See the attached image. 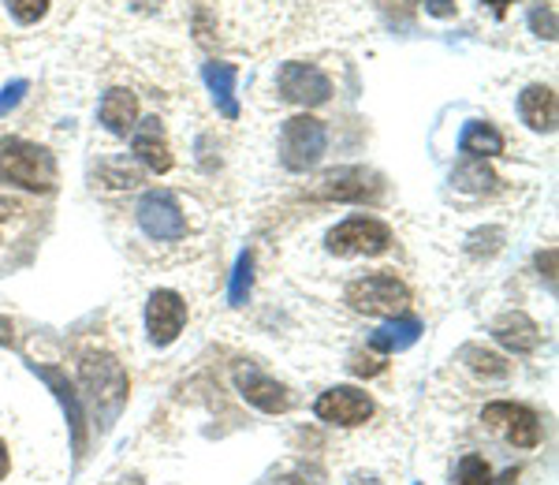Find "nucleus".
<instances>
[{"mask_svg":"<svg viewBox=\"0 0 559 485\" xmlns=\"http://www.w3.org/2000/svg\"><path fill=\"white\" fill-rule=\"evenodd\" d=\"M347 303L358 314H369V318H395V314L407 310L411 287L395 273H369L362 281L347 284Z\"/></svg>","mask_w":559,"mask_h":485,"instance_id":"7ed1b4c3","label":"nucleus"},{"mask_svg":"<svg viewBox=\"0 0 559 485\" xmlns=\"http://www.w3.org/2000/svg\"><path fill=\"white\" fill-rule=\"evenodd\" d=\"M280 94H284V102H295V105L313 109V105L329 102L332 83L321 68L302 64V60H292V64L280 68Z\"/></svg>","mask_w":559,"mask_h":485,"instance_id":"1a4fd4ad","label":"nucleus"},{"mask_svg":"<svg viewBox=\"0 0 559 485\" xmlns=\"http://www.w3.org/2000/svg\"><path fill=\"white\" fill-rule=\"evenodd\" d=\"M485 4H489L496 15H503V12H508V4H511V0H485Z\"/></svg>","mask_w":559,"mask_h":485,"instance_id":"7c9ffc66","label":"nucleus"},{"mask_svg":"<svg viewBox=\"0 0 559 485\" xmlns=\"http://www.w3.org/2000/svg\"><path fill=\"white\" fill-rule=\"evenodd\" d=\"M388 242H392V232H388V224L373 221V217H350L329 232V250L340 258L384 255Z\"/></svg>","mask_w":559,"mask_h":485,"instance_id":"39448f33","label":"nucleus"},{"mask_svg":"<svg viewBox=\"0 0 559 485\" xmlns=\"http://www.w3.org/2000/svg\"><path fill=\"white\" fill-rule=\"evenodd\" d=\"M183 321H187V303L179 299L176 292L160 287V292L150 295V303H146V329H150L153 344L168 347L179 336V332H183Z\"/></svg>","mask_w":559,"mask_h":485,"instance_id":"9d476101","label":"nucleus"},{"mask_svg":"<svg viewBox=\"0 0 559 485\" xmlns=\"http://www.w3.org/2000/svg\"><path fill=\"white\" fill-rule=\"evenodd\" d=\"M530 26H534L540 38L552 42L556 38V12L548 4H534V8H530Z\"/></svg>","mask_w":559,"mask_h":485,"instance_id":"a878e982","label":"nucleus"},{"mask_svg":"<svg viewBox=\"0 0 559 485\" xmlns=\"http://www.w3.org/2000/svg\"><path fill=\"white\" fill-rule=\"evenodd\" d=\"M324 146H329V131L313 116H292L280 131V157L292 173H306V168L318 165L324 157Z\"/></svg>","mask_w":559,"mask_h":485,"instance_id":"20e7f679","label":"nucleus"},{"mask_svg":"<svg viewBox=\"0 0 559 485\" xmlns=\"http://www.w3.org/2000/svg\"><path fill=\"white\" fill-rule=\"evenodd\" d=\"M8 12L20 23H38L49 12V0H8Z\"/></svg>","mask_w":559,"mask_h":485,"instance_id":"393cba45","label":"nucleus"},{"mask_svg":"<svg viewBox=\"0 0 559 485\" xmlns=\"http://www.w3.org/2000/svg\"><path fill=\"white\" fill-rule=\"evenodd\" d=\"M481 422L492 429H500L515 448H537L540 445V418L534 407L511 400H496L481 411Z\"/></svg>","mask_w":559,"mask_h":485,"instance_id":"423d86ee","label":"nucleus"},{"mask_svg":"<svg viewBox=\"0 0 559 485\" xmlns=\"http://www.w3.org/2000/svg\"><path fill=\"white\" fill-rule=\"evenodd\" d=\"M12 213H15V205L8 202V199H0V221H4V217H12Z\"/></svg>","mask_w":559,"mask_h":485,"instance_id":"2f4dec72","label":"nucleus"},{"mask_svg":"<svg viewBox=\"0 0 559 485\" xmlns=\"http://www.w3.org/2000/svg\"><path fill=\"white\" fill-rule=\"evenodd\" d=\"M452 184L459 187V191H471V194H485V191H496V173L489 165H485L481 157H474V161H466V165H459L455 173H452Z\"/></svg>","mask_w":559,"mask_h":485,"instance_id":"412c9836","label":"nucleus"},{"mask_svg":"<svg viewBox=\"0 0 559 485\" xmlns=\"http://www.w3.org/2000/svg\"><path fill=\"white\" fill-rule=\"evenodd\" d=\"M313 411H318L321 422H329V426H362V422L373 418V400H369V392L355 389V385H336V389L321 392L318 403H313Z\"/></svg>","mask_w":559,"mask_h":485,"instance_id":"0eeeda50","label":"nucleus"},{"mask_svg":"<svg viewBox=\"0 0 559 485\" xmlns=\"http://www.w3.org/2000/svg\"><path fill=\"white\" fill-rule=\"evenodd\" d=\"M8 466H12V456H8V448H4V441H0V482L8 478Z\"/></svg>","mask_w":559,"mask_h":485,"instance_id":"c756f323","label":"nucleus"},{"mask_svg":"<svg viewBox=\"0 0 559 485\" xmlns=\"http://www.w3.org/2000/svg\"><path fill=\"white\" fill-rule=\"evenodd\" d=\"M38 377L52 389V397L60 400V407H64L68 415V426H71V448H75V460H83L86 452V411H83V397L75 392V385L68 381L60 370H52V366H38Z\"/></svg>","mask_w":559,"mask_h":485,"instance_id":"9b49d317","label":"nucleus"},{"mask_svg":"<svg viewBox=\"0 0 559 485\" xmlns=\"http://www.w3.org/2000/svg\"><path fill=\"white\" fill-rule=\"evenodd\" d=\"M463 363L471 366V374L485 377V381H503L511 374V363L496 352H485V347H463Z\"/></svg>","mask_w":559,"mask_h":485,"instance_id":"4be33fe9","label":"nucleus"},{"mask_svg":"<svg viewBox=\"0 0 559 485\" xmlns=\"http://www.w3.org/2000/svg\"><path fill=\"white\" fill-rule=\"evenodd\" d=\"M205 83H210L213 90V102L221 105V113L228 116V120H236L239 116V105H236V79H239V71L231 68V64H205Z\"/></svg>","mask_w":559,"mask_h":485,"instance_id":"6ab92c4d","label":"nucleus"},{"mask_svg":"<svg viewBox=\"0 0 559 485\" xmlns=\"http://www.w3.org/2000/svg\"><path fill=\"white\" fill-rule=\"evenodd\" d=\"M97 116H102V123L112 134H128V131H134V120H139V97L123 86L108 90V94L102 97V109H97Z\"/></svg>","mask_w":559,"mask_h":485,"instance_id":"f3484780","label":"nucleus"},{"mask_svg":"<svg viewBox=\"0 0 559 485\" xmlns=\"http://www.w3.org/2000/svg\"><path fill=\"white\" fill-rule=\"evenodd\" d=\"M250 284H254V255H239V262H236V273H231V284H228V299H231V307H242L247 303V295H250Z\"/></svg>","mask_w":559,"mask_h":485,"instance_id":"5701e85b","label":"nucleus"},{"mask_svg":"<svg viewBox=\"0 0 559 485\" xmlns=\"http://www.w3.org/2000/svg\"><path fill=\"white\" fill-rule=\"evenodd\" d=\"M492 336H496V344L508 347L511 355H530V352H537V344H540L537 321L522 310L500 314V318L492 321Z\"/></svg>","mask_w":559,"mask_h":485,"instance_id":"4468645a","label":"nucleus"},{"mask_svg":"<svg viewBox=\"0 0 559 485\" xmlns=\"http://www.w3.org/2000/svg\"><path fill=\"white\" fill-rule=\"evenodd\" d=\"M79 381H83L86 397L94 403L97 418H102V429H108L120 418V411L128 407V374H123V366L105 352L83 355V363H79Z\"/></svg>","mask_w":559,"mask_h":485,"instance_id":"f257e3e1","label":"nucleus"},{"mask_svg":"<svg viewBox=\"0 0 559 485\" xmlns=\"http://www.w3.org/2000/svg\"><path fill=\"white\" fill-rule=\"evenodd\" d=\"M23 94H26V79H15L12 86H4V90H0V116H4V113H12L15 105L23 102Z\"/></svg>","mask_w":559,"mask_h":485,"instance_id":"bb28decb","label":"nucleus"},{"mask_svg":"<svg viewBox=\"0 0 559 485\" xmlns=\"http://www.w3.org/2000/svg\"><path fill=\"white\" fill-rule=\"evenodd\" d=\"M381 194V184H377L373 173L366 168H336L318 184V199H332V202H366Z\"/></svg>","mask_w":559,"mask_h":485,"instance_id":"ddd939ff","label":"nucleus"},{"mask_svg":"<svg viewBox=\"0 0 559 485\" xmlns=\"http://www.w3.org/2000/svg\"><path fill=\"white\" fill-rule=\"evenodd\" d=\"M381 370H384V363L377 355H355V363H350V374H358V377H373Z\"/></svg>","mask_w":559,"mask_h":485,"instance_id":"cd10ccee","label":"nucleus"},{"mask_svg":"<svg viewBox=\"0 0 559 485\" xmlns=\"http://www.w3.org/2000/svg\"><path fill=\"white\" fill-rule=\"evenodd\" d=\"M421 336V321L411 318V314H395L388 326H381L369 336V347L381 355H392V352H403V347H411L414 340Z\"/></svg>","mask_w":559,"mask_h":485,"instance_id":"a211bd4d","label":"nucleus"},{"mask_svg":"<svg viewBox=\"0 0 559 485\" xmlns=\"http://www.w3.org/2000/svg\"><path fill=\"white\" fill-rule=\"evenodd\" d=\"M519 113L534 131H556V116H559L556 90L540 86V83L526 86V90H522V97H519Z\"/></svg>","mask_w":559,"mask_h":485,"instance_id":"dca6fc26","label":"nucleus"},{"mask_svg":"<svg viewBox=\"0 0 559 485\" xmlns=\"http://www.w3.org/2000/svg\"><path fill=\"white\" fill-rule=\"evenodd\" d=\"M0 179L20 184L26 191H52L57 187V161L49 150L26 139H0Z\"/></svg>","mask_w":559,"mask_h":485,"instance_id":"f03ea898","label":"nucleus"},{"mask_svg":"<svg viewBox=\"0 0 559 485\" xmlns=\"http://www.w3.org/2000/svg\"><path fill=\"white\" fill-rule=\"evenodd\" d=\"M515 478H519V471H508V474H503V478L496 482V485H515Z\"/></svg>","mask_w":559,"mask_h":485,"instance_id":"473e14b6","label":"nucleus"},{"mask_svg":"<svg viewBox=\"0 0 559 485\" xmlns=\"http://www.w3.org/2000/svg\"><path fill=\"white\" fill-rule=\"evenodd\" d=\"M426 12L440 15V20H448V15L455 12V0H426Z\"/></svg>","mask_w":559,"mask_h":485,"instance_id":"c85d7f7f","label":"nucleus"},{"mask_svg":"<svg viewBox=\"0 0 559 485\" xmlns=\"http://www.w3.org/2000/svg\"><path fill=\"white\" fill-rule=\"evenodd\" d=\"M139 224L150 239H160V242H173V239H183L187 232V221H183V210H179L176 194L168 191H146L139 202Z\"/></svg>","mask_w":559,"mask_h":485,"instance_id":"6e6552de","label":"nucleus"},{"mask_svg":"<svg viewBox=\"0 0 559 485\" xmlns=\"http://www.w3.org/2000/svg\"><path fill=\"white\" fill-rule=\"evenodd\" d=\"M455 485H492V466L481 456H463L455 466Z\"/></svg>","mask_w":559,"mask_h":485,"instance_id":"b1692460","label":"nucleus"},{"mask_svg":"<svg viewBox=\"0 0 559 485\" xmlns=\"http://www.w3.org/2000/svg\"><path fill=\"white\" fill-rule=\"evenodd\" d=\"M459 150L463 154H471V157H496V154H503V134L492 128V123H485V120H471L463 128V134H459Z\"/></svg>","mask_w":559,"mask_h":485,"instance_id":"aec40b11","label":"nucleus"},{"mask_svg":"<svg viewBox=\"0 0 559 485\" xmlns=\"http://www.w3.org/2000/svg\"><path fill=\"white\" fill-rule=\"evenodd\" d=\"M134 154H139V161L150 173H168L173 168V150H168L165 128H160L157 116H150V120H142L134 128Z\"/></svg>","mask_w":559,"mask_h":485,"instance_id":"2eb2a0df","label":"nucleus"},{"mask_svg":"<svg viewBox=\"0 0 559 485\" xmlns=\"http://www.w3.org/2000/svg\"><path fill=\"white\" fill-rule=\"evenodd\" d=\"M236 385H239L242 400L254 403V407L265 411V415H284V411L292 407V392H287L280 381H273L269 374L254 370V366H239Z\"/></svg>","mask_w":559,"mask_h":485,"instance_id":"f8f14e48","label":"nucleus"}]
</instances>
